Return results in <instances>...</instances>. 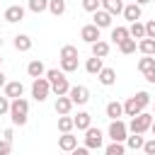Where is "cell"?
Here are the masks:
<instances>
[{
    "label": "cell",
    "mask_w": 155,
    "mask_h": 155,
    "mask_svg": "<svg viewBox=\"0 0 155 155\" xmlns=\"http://www.w3.org/2000/svg\"><path fill=\"white\" fill-rule=\"evenodd\" d=\"M5 85H7V75L0 70V87H5Z\"/></svg>",
    "instance_id": "cell-46"
},
{
    "label": "cell",
    "mask_w": 155,
    "mask_h": 155,
    "mask_svg": "<svg viewBox=\"0 0 155 155\" xmlns=\"http://www.w3.org/2000/svg\"><path fill=\"white\" fill-rule=\"evenodd\" d=\"M61 58H78V46L65 44V46L61 48Z\"/></svg>",
    "instance_id": "cell-35"
},
{
    "label": "cell",
    "mask_w": 155,
    "mask_h": 155,
    "mask_svg": "<svg viewBox=\"0 0 155 155\" xmlns=\"http://www.w3.org/2000/svg\"><path fill=\"white\" fill-rule=\"evenodd\" d=\"M143 78H145L150 85H155V68H153V70H148V73H143Z\"/></svg>",
    "instance_id": "cell-44"
},
{
    "label": "cell",
    "mask_w": 155,
    "mask_h": 155,
    "mask_svg": "<svg viewBox=\"0 0 155 155\" xmlns=\"http://www.w3.org/2000/svg\"><path fill=\"white\" fill-rule=\"evenodd\" d=\"M102 68H104L102 58H94V56H92V58H87V63H85V70H87L90 75H97V73H99Z\"/></svg>",
    "instance_id": "cell-28"
},
{
    "label": "cell",
    "mask_w": 155,
    "mask_h": 155,
    "mask_svg": "<svg viewBox=\"0 0 155 155\" xmlns=\"http://www.w3.org/2000/svg\"><path fill=\"white\" fill-rule=\"evenodd\" d=\"M90 48H92V56H94V58H102V61H104V58L109 56V51H111V46H109V41H104V39H99V41H94V44H92Z\"/></svg>",
    "instance_id": "cell-14"
},
{
    "label": "cell",
    "mask_w": 155,
    "mask_h": 155,
    "mask_svg": "<svg viewBox=\"0 0 155 155\" xmlns=\"http://www.w3.org/2000/svg\"><path fill=\"white\" fill-rule=\"evenodd\" d=\"M133 97H136V102H138L143 109H148V107H150V102H153V97H150L148 92H136Z\"/></svg>",
    "instance_id": "cell-36"
},
{
    "label": "cell",
    "mask_w": 155,
    "mask_h": 155,
    "mask_svg": "<svg viewBox=\"0 0 155 155\" xmlns=\"http://www.w3.org/2000/svg\"><path fill=\"white\" fill-rule=\"evenodd\" d=\"M68 97H70L73 107H75V104H78V107H85V104L90 102V90H87L85 85H70Z\"/></svg>",
    "instance_id": "cell-5"
},
{
    "label": "cell",
    "mask_w": 155,
    "mask_h": 155,
    "mask_svg": "<svg viewBox=\"0 0 155 155\" xmlns=\"http://www.w3.org/2000/svg\"><path fill=\"white\" fill-rule=\"evenodd\" d=\"M0 48H2V39H0Z\"/></svg>",
    "instance_id": "cell-50"
},
{
    "label": "cell",
    "mask_w": 155,
    "mask_h": 155,
    "mask_svg": "<svg viewBox=\"0 0 155 155\" xmlns=\"http://www.w3.org/2000/svg\"><path fill=\"white\" fill-rule=\"evenodd\" d=\"M2 114H10V99H7L5 94L0 97V116H2Z\"/></svg>",
    "instance_id": "cell-42"
},
{
    "label": "cell",
    "mask_w": 155,
    "mask_h": 155,
    "mask_svg": "<svg viewBox=\"0 0 155 155\" xmlns=\"http://www.w3.org/2000/svg\"><path fill=\"white\" fill-rule=\"evenodd\" d=\"M48 94H51V82H48L46 78H36V80H31V97H34L36 102H46Z\"/></svg>",
    "instance_id": "cell-4"
},
{
    "label": "cell",
    "mask_w": 155,
    "mask_h": 155,
    "mask_svg": "<svg viewBox=\"0 0 155 155\" xmlns=\"http://www.w3.org/2000/svg\"><path fill=\"white\" fill-rule=\"evenodd\" d=\"M68 90H70V82H68V78L63 75V78H58L56 82H51V92L56 94V97H65L68 94Z\"/></svg>",
    "instance_id": "cell-18"
},
{
    "label": "cell",
    "mask_w": 155,
    "mask_h": 155,
    "mask_svg": "<svg viewBox=\"0 0 155 155\" xmlns=\"http://www.w3.org/2000/svg\"><path fill=\"white\" fill-rule=\"evenodd\" d=\"M31 46H34V41H31V36H27V34H17L15 36V48L17 51H31Z\"/></svg>",
    "instance_id": "cell-22"
},
{
    "label": "cell",
    "mask_w": 155,
    "mask_h": 155,
    "mask_svg": "<svg viewBox=\"0 0 155 155\" xmlns=\"http://www.w3.org/2000/svg\"><path fill=\"white\" fill-rule=\"evenodd\" d=\"M143 143H145V138L143 136H138V133H128V138H126V148L128 150H143Z\"/></svg>",
    "instance_id": "cell-23"
},
{
    "label": "cell",
    "mask_w": 155,
    "mask_h": 155,
    "mask_svg": "<svg viewBox=\"0 0 155 155\" xmlns=\"http://www.w3.org/2000/svg\"><path fill=\"white\" fill-rule=\"evenodd\" d=\"M111 19H114V17H111L109 12H104L102 7H99L97 12H92V24H94L99 31H102V29H107V27H111Z\"/></svg>",
    "instance_id": "cell-9"
},
{
    "label": "cell",
    "mask_w": 155,
    "mask_h": 155,
    "mask_svg": "<svg viewBox=\"0 0 155 155\" xmlns=\"http://www.w3.org/2000/svg\"><path fill=\"white\" fill-rule=\"evenodd\" d=\"M27 75L34 78V80H36V78H44V75H46V65H44L39 58H34V61H29V65H27Z\"/></svg>",
    "instance_id": "cell-15"
},
{
    "label": "cell",
    "mask_w": 155,
    "mask_h": 155,
    "mask_svg": "<svg viewBox=\"0 0 155 155\" xmlns=\"http://www.w3.org/2000/svg\"><path fill=\"white\" fill-rule=\"evenodd\" d=\"M102 143H104V133H102L99 128L90 126V128L85 131V148H87V150H99Z\"/></svg>",
    "instance_id": "cell-6"
},
{
    "label": "cell",
    "mask_w": 155,
    "mask_h": 155,
    "mask_svg": "<svg viewBox=\"0 0 155 155\" xmlns=\"http://www.w3.org/2000/svg\"><path fill=\"white\" fill-rule=\"evenodd\" d=\"M121 15H124V19H126V22H131V24H133V22H140L143 7H140V5H136V2H128V5H124V12H121Z\"/></svg>",
    "instance_id": "cell-8"
},
{
    "label": "cell",
    "mask_w": 155,
    "mask_h": 155,
    "mask_svg": "<svg viewBox=\"0 0 155 155\" xmlns=\"http://www.w3.org/2000/svg\"><path fill=\"white\" fill-rule=\"evenodd\" d=\"M68 155H90V150H87L85 145H78V148H75L73 153H68Z\"/></svg>",
    "instance_id": "cell-43"
},
{
    "label": "cell",
    "mask_w": 155,
    "mask_h": 155,
    "mask_svg": "<svg viewBox=\"0 0 155 155\" xmlns=\"http://www.w3.org/2000/svg\"><path fill=\"white\" fill-rule=\"evenodd\" d=\"M10 119H12L15 126H24L29 121V102L24 97L10 99Z\"/></svg>",
    "instance_id": "cell-1"
},
{
    "label": "cell",
    "mask_w": 155,
    "mask_h": 155,
    "mask_svg": "<svg viewBox=\"0 0 155 155\" xmlns=\"http://www.w3.org/2000/svg\"><path fill=\"white\" fill-rule=\"evenodd\" d=\"M73 124L78 131H87L92 126V114L90 111H78V116H73Z\"/></svg>",
    "instance_id": "cell-16"
},
{
    "label": "cell",
    "mask_w": 155,
    "mask_h": 155,
    "mask_svg": "<svg viewBox=\"0 0 155 155\" xmlns=\"http://www.w3.org/2000/svg\"><path fill=\"white\" fill-rule=\"evenodd\" d=\"M58 148H61L63 153H73V150L78 148V136H73V133H61V136H58Z\"/></svg>",
    "instance_id": "cell-11"
},
{
    "label": "cell",
    "mask_w": 155,
    "mask_h": 155,
    "mask_svg": "<svg viewBox=\"0 0 155 155\" xmlns=\"http://www.w3.org/2000/svg\"><path fill=\"white\" fill-rule=\"evenodd\" d=\"M0 68H2V56H0Z\"/></svg>",
    "instance_id": "cell-49"
},
{
    "label": "cell",
    "mask_w": 155,
    "mask_h": 155,
    "mask_svg": "<svg viewBox=\"0 0 155 155\" xmlns=\"http://www.w3.org/2000/svg\"><path fill=\"white\" fill-rule=\"evenodd\" d=\"M102 7V0H82V10L85 12H97Z\"/></svg>",
    "instance_id": "cell-37"
},
{
    "label": "cell",
    "mask_w": 155,
    "mask_h": 155,
    "mask_svg": "<svg viewBox=\"0 0 155 155\" xmlns=\"http://www.w3.org/2000/svg\"><path fill=\"white\" fill-rule=\"evenodd\" d=\"M138 51L143 56H155V39H140L138 41Z\"/></svg>",
    "instance_id": "cell-27"
},
{
    "label": "cell",
    "mask_w": 155,
    "mask_h": 155,
    "mask_svg": "<svg viewBox=\"0 0 155 155\" xmlns=\"http://www.w3.org/2000/svg\"><path fill=\"white\" fill-rule=\"evenodd\" d=\"M145 39H155V19L145 22Z\"/></svg>",
    "instance_id": "cell-39"
},
{
    "label": "cell",
    "mask_w": 155,
    "mask_h": 155,
    "mask_svg": "<svg viewBox=\"0 0 155 155\" xmlns=\"http://www.w3.org/2000/svg\"><path fill=\"white\" fill-rule=\"evenodd\" d=\"M155 68V56H143L140 61H138V70L140 73H148V70H153Z\"/></svg>",
    "instance_id": "cell-33"
},
{
    "label": "cell",
    "mask_w": 155,
    "mask_h": 155,
    "mask_svg": "<svg viewBox=\"0 0 155 155\" xmlns=\"http://www.w3.org/2000/svg\"><path fill=\"white\" fill-rule=\"evenodd\" d=\"M104 155H126V145L124 143H109L104 148Z\"/></svg>",
    "instance_id": "cell-34"
},
{
    "label": "cell",
    "mask_w": 155,
    "mask_h": 155,
    "mask_svg": "<svg viewBox=\"0 0 155 155\" xmlns=\"http://www.w3.org/2000/svg\"><path fill=\"white\" fill-rule=\"evenodd\" d=\"M136 48H138V41H136V39H126V41H121V44H119V51H121L124 56L136 53Z\"/></svg>",
    "instance_id": "cell-30"
},
{
    "label": "cell",
    "mask_w": 155,
    "mask_h": 155,
    "mask_svg": "<svg viewBox=\"0 0 155 155\" xmlns=\"http://www.w3.org/2000/svg\"><path fill=\"white\" fill-rule=\"evenodd\" d=\"M128 36L136 39V41L145 39V24H143V22H133V24L128 27Z\"/></svg>",
    "instance_id": "cell-25"
},
{
    "label": "cell",
    "mask_w": 155,
    "mask_h": 155,
    "mask_svg": "<svg viewBox=\"0 0 155 155\" xmlns=\"http://www.w3.org/2000/svg\"><path fill=\"white\" fill-rule=\"evenodd\" d=\"M104 111H107V116H109L111 121H116V119H121V116H124V104L114 99V102H109V104H107V109H104Z\"/></svg>",
    "instance_id": "cell-21"
},
{
    "label": "cell",
    "mask_w": 155,
    "mask_h": 155,
    "mask_svg": "<svg viewBox=\"0 0 155 155\" xmlns=\"http://www.w3.org/2000/svg\"><path fill=\"white\" fill-rule=\"evenodd\" d=\"M63 75H65V73H63V70H58V68H48V70H46V75H44V78H46V80H48V82H56V80H58V78H63Z\"/></svg>",
    "instance_id": "cell-38"
},
{
    "label": "cell",
    "mask_w": 155,
    "mask_h": 155,
    "mask_svg": "<svg viewBox=\"0 0 155 155\" xmlns=\"http://www.w3.org/2000/svg\"><path fill=\"white\" fill-rule=\"evenodd\" d=\"M126 39H131L128 36V27H111V41L119 46L121 41H126Z\"/></svg>",
    "instance_id": "cell-26"
},
{
    "label": "cell",
    "mask_w": 155,
    "mask_h": 155,
    "mask_svg": "<svg viewBox=\"0 0 155 155\" xmlns=\"http://www.w3.org/2000/svg\"><path fill=\"white\" fill-rule=\"evenodd\" d=\"M80 39H82L85 44H90V46H92V44H94V41H99L102 36H99V29H97L94 24H85V27L80 29Z\"/></svg>",
    "instance_id": "cell-10"
},
{
    "label": "cell",
    "mask_w": 155,
    "mask_h": 155,
    "mask_svg": "<svg viewBox=\"0 0 155 155\" xmlns=\"http://www.w3.org/2000/svg\"><path fill=\"white\" fill-rule=\"evenodd\" d=\"M2 90H5V97H7V99H17V97L24 94V85H22L19 80H10Z\"/></svg>",
    "instance_id": "cell-12"
},
{
    "label": "cell",
    "mask_w": 155,
    "mask_h": 155,
    "mask_svg": "<svg viewBox=\"0 0 155 155\" xmlns=\"http://www.w3.org/2000/svg\"><path fill=\"white\" fill-rule=\"evenodd\" d=\"M150 131H153V136H155V119H153V124H150Z\"/></svg>",
    "instance_id": "cell-48"
},
{
    "label": "cell",
    "mask_w": 155,
    "mask_h": 155,
    "mask_svg": "<svg viewBox=\"0 0 155 155\" xmlns=\"http://www.w3.org/2000/svg\"><path fill=\"white\" fill-rule=\"evenodd\" d=\"M150 124H153V114L140 111V114H138V116H133V119H131V124H126V126H128V133H138V136H143V133H148V131H150Z\"/></svg>",
    "instance_id": "cell-2"
},
{
    "label": "cell",
    "mask_w": 155,
    "mask_h": 155,
    "mask_svg": "<svg viewBox=\"0 0 155 155\" xmlns=\"http://www.w3.org/2000/svg\"><path fill=\"white\" fill-rule=\"evenodd\" d=\"M97 80H99L104 87H111V85L116 82V70H114V68H102V70L97 73Z\"/></svg>",
    "instance_id": "cell-17"
},
{
    "label": "cell",
    "mask_w": 155,
    "mask_h": 155,
    "mask_svg": "<svg viewBox=\"0 0 155 155\" xmlns=\"http://www.w3.org/2000/svg\"><path fill=\"white\" fill-rule=\"evenodd\" d=\"M0 27H2V19H0Z\"/></svg>",
    "instance_id": "cell-51"
},
{
    "label": "cell",
    "mask_w": 155,
    "mask_h": 155,
    "mask_svg": "<svg viewBox=\"0 0 155 155\" xmlns=\"http://www.w3.org/2000/svg\"><path fill=\"white\" fill-rule=\"evenodd\" d=\"M34 15H41V12H46L48 10V0H29V5H27Z\"/></svg>",
    "instance_id": "cell-31"
},
{
    "label": "cell",
    "mask_w": 155,
    "mask_h": 155,
    "mask_svg": "<svg viewBox=\"0 0 155 155\" xmlns=\"http://www.w3.org/2000/svg\"><path fill=\"white\" fill-rule=\"evenodd\" d=\"M153 104H155V102H153Z\"/></svg>",
    "instance_id": "cell-53"
},
{
    "label": "cell",
    "mask_w": 155,
    "mask_h": 155,
    "mask_svg": "<svg viewBox=\"0 0 155 155\" xmlns=\"http://www.w3.org/2000/svg\"><path fill=\"white\" fill-rule=\"evenodd\" d=\"M102 10L109 12L111 17H116L124 12V0H102Z\"/></svg>",
    "instance_id": "cell-20"
},
{
    "label": "cell",
    "mask_w": 155,
    "mask_h": 155,
    "mask_svg": "<svg viewBox=\"0 0 155 155\" xmlns=\"http://www.w3.org/2000/svg\"><path fill=\"white\" fill-rule=\"evenodd\" d=\"M2 138L12 143V138H15V131H12V128H5V131H2Z\"/></svg>",
    "instance_id": "cell-45"
},
{
    "label": "cell",
    "mask_w": 155,
    "mask_h": 155,
    "mask_svg": "<svg viewBox=\"0 0 155 155\" xmlns=\"http://www.w3.org/2000/svg\"><path fill=\"white\" fill-rule=\"evenodd\" d=\"M143 153L145 155H155V138H150V140L143 143Z\"/></svg>",
    "instance_id": "cell-40"
},
{
    "label": "cell",
    "mask_w": 155,
    "mask_h": 155,
    "mask_svg": "<svg viewBox=\"0 0 155 155\" xmlns=\"http://www.w3.org/2000/svg\"><path fill=\"white\" fill-rule=\"evenodd\" d=\"M75 124H73V116H58V131L61 133H73Z\"/></svg>",
    "instance_id": "cell-29"
},
{
    "label": "cell",
    "mask_w": 155,
    "mask_h": 155,
    "mask_svg": "<svg viewBox=\"0 0 155 155\" xmlns=\"http://www.w3.org/2000/svg\"><path fill=\"white\" fill-rule=\"evenodd\" d=\"M148 2H153V0H136V5H140V7H143V5H148Z\"/></svg>",
    "instance_id": "cell-47"
},
{
    "label": "cell",
    "mask_w": 155,
    "mask_h": 155,
    "mask_svg": "<svg viewBox=\"0 0 155 155\" xmlns=\"http://www.w3.org/2000/svg\"><path fill=\"white\" fill-rule=\"evenodd\" d=\"M53 109H56L58 116H70V111H73V102H70V97H68V94H65V97H58L56 104H53Z\"/></svg>",
    "instance_id": "cell-13"
},
{
    "label": "cell",
    "mask_w": 155,
    "mask_h": 155,
    "mask_svg": "<svg viewBox=\"0 0 155 155\" xmlns=\"http://www.w3.org/2000/svg\"><path fill=\"white\" fill-rule=\"evenodd\" d=\"M10 153H12V143L0 138V155H10Z\"/></svg>",
    "instance_id": "cell-41"
},
{
    "label": "cell",
    "mask_w": 155,
    "mask_h": 155,
    "mask_svg": "<svg viewBox=\"0 0 155 155\" xmlns=\"http://www.w3.org/2000/svg\"><path fill=\"white\" fill-rule=\"evenodd\" d=\"M65 10H68V2H65V0H48V12H51L53 17L65 15Z\"/></svg>",
    "instance_id": "cell-24"
},
{
    "label": "cell",
    "mask_w": 155,
    "mask_h": 155,
    "mask_svg": "<svg viewBox=\"0 0 155 155\" xmlns=\"http://www.w3.org/2000/svg\"><path fill=\"white\" fill-rule=\"evenodd\" d=\"M107 136L111 138V143H126V138H128V126H126V121H121V119L111 121L109 128H107Z\"/></svg>",
    "instance_id": "cell-3"
},
{
    "label": "cell",
    "mask_w": 155,
    "mask_h": 155,
    "mask_svg": "<svg viewBox=\"0 0 155 155\" xmlns=\"http://www.w3.org/2000/svg\"><path fill=\"white\" fill-rule=\"evenodd\" d=\"M140 111H145V109L136 102V97H128V99L124 102V116H131V119H133V116H138Z\"/></svg>",
    "instance_id": "cell-19"
},
{
    "label": "cell",
    "mask_w": 155,
    "mask_h": 155,
    "mask_svg": "<svg viewBox=\"0 0 155 155\" xmlns=\"http://www.w3.org/2000/svg\"><path fill=\"white\" fill-rule=\"evenodd\" d=\"M153 2H155V0H153Z\"/></svg>",
    "instance_id": "cell-52"
},
{
    "label": "cell",
    "mask_w": 155,
    "mask_h": 155,
    "mask_svg": "<svg viewBox=\"0 0 155 155\" xmlns=\"http://www.w3.org/2000/svg\"><path fill=\"white\" fill-rule=\"evenodd\" d=\"M2 19H5V22H10V24L22 22V19H24V7H22V5H10V7L5 10Z\"/></svg>",
    "instance_id": "cell-7"
},
{
    "label": "cell",
    "mask_w": 155,
    "mask_h": 155,
    "mask_svg": "<svg viewBox=\"0 0 155 155\" xmlns=\"http://www.w3.org/2000/svg\"><path fill=\"white\" fill-rule=\"evenodd\" d=\"M78 58H61V70L63 73H75L78 70Z\"/></svg>",
    "instance_id": "cell-32"
}]
</instances>
